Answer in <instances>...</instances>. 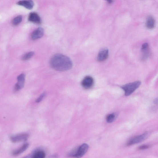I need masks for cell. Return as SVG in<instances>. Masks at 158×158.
Wrapping results in <instances>:
<instances>
[{
    "mask_svg": "<svg viewBox=\"0 0 158 158\" xmlns=\"http://www.w3.org/2000/svg\"><path fill=\"white\" fill-rule=\"evenodd\" d=\"M50 64L55 70L59 71L68 70L72 68L73 63L67 56L62 54H57L51 58Z\"/></svg>",
    "mask_w": 158,
    "mask_h": 158,
    "instance_id": "1",
    "label": "cell"
},
{
    "mask_svg": "<svg viewBox=\"0 0 158 158\" xmlns=\"http://www.w3.org/2000/svg\"><path fill=\"white\" fill-rule=\"evenodd\" d=\"M141 82L140 81H135L123 85L121 88L125 92L126 96L131 95L140 86Z\"/></svg>",
    "mask_w": 158,
    "mask_h": 158,
    "instance_id": "2",
    "label": "cell"
},
{
    "mask_svg": "<svg viewBox=\"0 0 158 158\" xmlns=\"http://www.w3.org/2000/svg\"><path fill=\"white\" fill-rule=\"evenodd\" d=\"M89 146L88 144L84 143L82 145L76 150L73 157L80 158L87 152Z\"/></svg>",
    "mask_w": 158,
    "mask_h": 158,
    "instance_id": "3",
    "label": "cell"
},
{
    "mask_svg": "<svg viewBox=\"0 0 158 158\" xmlns=\"http://www.w3.org/2000/svg\"><path fill=\"white\" fill-rule=\"evenodd\" d=\"M148 133L147 132H146L141 135L131 139L127 143V145L129 146L141 142L145 140L148 137Z\"/></svg>",
    "mask_w": 158,
    "mask_h": 158,
    "instance_id": "4",
    "label": "cell"
},
{
    "mask_svg": "<svg viewBox=\"0 0 158 158\" xmlns=\"http://www.w3.org/2000/svg\"><path fill=\"white\" fill-rule=\"evenodd\" d=\"M29 137V135L28 133H22L12 136L10 139L13 143H16L26 141Z\"/></svg>",
    "mask_w": 158,
    "mask_h": 158,
    "instance_id": "5",
    "label": "cell"
},
{
    "mask_svg": "<svg viewBox=\"0 0 158 158\" xmlns=\"http://www.w3.org/2000/svg\"><path fill=\"white\" fill-rule=\"evenodd\" d=\"M94 81L93 78L90 76H86L82 80L81 85L85 89L91 88L93 85Z\"/></svg>",
    "mask_w": 158,
    "mask_h": 158,
    "instance_id": "6",
    "label": "cell"
},
{
    "mask_svg": "<svg viewBox=\"0 0 158 158\" xmlns=\"http://www.w3.org/2000/svg\"><path fill=\"white\" fill-rule=\"evenodd\" d=\"M18 82L15 86L14 90L18 91L23 88L25 80V76L22 74L17 77Z\"/></svg>",
    "mask_w": 158,
    "mask_h": 158,
    "instance_id": "7",
    "label": "cell"
},
{
    "mask_svg": "<svg viewBox=\"0 0 158 158\" xmlns=\"http://www.w3.org/2000/svg\"><path fill=\"white\" fill-rule=\"evenodd\" d=\"M109 55V51L107 48L101 50L99 52L97 56V60L100 62H103L107 59Z\"/></svg>",
    "mask_w": 158,
    "mask_h": 158,
    "instance_id": "8",
    "label": "cell"
},
{
    "mask_svg": "<svg viewBox=\"0 0 158 158\" xmlns=\"http://www.w3.org/2000/svg\"><path fill=\"white\" fill-rule=\"evenodd\" d=\"M44 30L41 27L37 28L34 31L31 35L32 39L33 40L39 39L42 37L44 34Z\"/></svg>",
    "mask_w": 158,
    "mask_h": 158,
    "instance_id": "9",
    "label": "cell"
},
{
    "mask_svg": "<svg viewBox=\"0 0 158 158\" xmlns=\"http://www.w3.org/2000/svg\"><path fill=\"white\" fill-rule=\"evenodd\" d=\"M28 20L30 22L37 24L41 23L40 17L38 14L35 12H32L29 14Z\"/></svg>",
    "mask_w": 158,
    "mask_h": 158,
    "instance_id": "10",
    "label": "cell"
},
{
    "mask_svg": "<svg viewBox=\"0 0 158 158\" xmlns=\"http://www.w3.org/2000/svg\"><path fill=\"white\" fill-rule=\"evenodd\" d=\"M17 4L23 6L29 10L33 9L34 5V3L32 1H21L17 2Z\"/></svg>",
    "mask_w": 158,
    "mask_h": 158,
    "instance_id": "11",
    "label": "cell"
},
{
    "mask_svg": "<svg viewBox=\"0 0 158 158\" xmlns=\"http://www.w3.org/2000/svg\"><path fill=\"white\" fill-rule=\"evenodd\" d=\"M29 146L28 143H26L23 145L20 148L15 150L13 153L12 155L14 156H17L25 152L29 147Z\"/></svg>",
    "mask_w": 158,
    "mask_h": 158,
    "instance_id": "12",
    "label": "cell"
},
{
    "mask_svg": "<svg viewBox=\"0 0 158 158\" xmlns=\"http://www.w3.org/2000/svg\"><path fill=\"white\" fill-rule=\"evenodd\" d=\"M155 21L153 18L151 16H149L147 18L146 22V26L149 29H153L155 27Z\"/></svg>",
    "mask_w": 158,
    "mask_h": 158,
    "instance_id": "13",
    "label": "cell"
},
{
    "mask_svg": "<svg viewBox=\"0 0 158 158\" xmlns=\"http://www.w3.org/2000/svg\"><path fill=\"white\" fill-rule=\"evenodd\" d=\"M46 153L42 150H37L32 155L31 158H45Z\"/></svg>",
    "mask_w": 158,
    "mask_h": 158,
    "instance_id": "14",
    "label": "cell"
},
{
    "mask_svg": "<svg viewBox=\"0 0 158 158\" xmlns=\"http://www.w3.org/2000/svg\"><path fill=\"white\" fill-rule=\"evenodd\" d=\"M22 20V17L21 16H18L13 19L12 22V24L14 26H17L19 25Z\"/></svg>",
    "mask_w": 158,
    "mask_h": 158,
    "instance_id": "15",
    "label": "cell"
},
{
    "mask_svg": "<svg viewBox=\"0 0 158 158\" xmlns=\"http://www.w3.org/2000/svg\"><path fill=\"white\" fill-rule=\"evenodd\" d=\"M35 54L33 51L30 52L26 53L23 57L22 59L23 60H27L32 58Z\"/></svg>",
    "mask_w": 158,
    "mask_h": 158,
    "instance_id": "16",
    "label": "cell"
},
{
    "mask_svg": "<svg viewBox=\"0 0 158 158\" xmlns=\"http://www.w3.org/2000/svg\"><path fill=\"white\" fill-rule=\"evenodd\" d=\"M116 118L114 114H112L108 115L106 118L107 121L108 123H111L114 121Z\"/></svg>",
    "mask_w": 158,
    "mask_h": 158,
    "instance_id": "17",
    "label": "cell"
},
{
    "mask_svg": "<svg viewBox=\"0 0 158 158\" xmlns=\"http://www.w3.org/2000/svg\"><path fill=\"white\" fill-rule=\"evenodd\" d=\"M46 92H44L42 94L40 95V96L36 100V102L37 103H39L40 102V101L42 100L46 96Z\"/></svg>",
    "mask_w": 158,
    "mask_h": 158,
    "instance_id": "18",
    "label": "cell"
},
{
    "mask_svg": "<svg viewBox=\"0 0 158 158\" xmlns=\"http://www.w3.org/2000/svg\"><path fill=\"white\" fill-rule=\"evenodd\" d=\"M149 45L147 43H145L143 44L142 46L141 50H144L148 49Z\"/></svg>",
    "mask_w": 158,
    "mask_h": 158,
    "instance_id": "19",
    "label": "cell"
},
{
    "mask_svg": "<svg viewBox=\"0 0 158 158\" xmlns=\"http://www.w3.org/2000/svg\"><path fill=\"white\" fill-rule=\"evenodd\" d=\"M150 147V146L147 145H143L139 147V149L141 150L147 149Z\"/></svg>",
    "mask_w": 158,
    "mask_h": 158,
    "instance_id": "20",
    "label": "cell"
},
{
    "mask_svg": "<svg viewBox=\"0 0 158 158\" xmlns=\"http://www.w3.org/2000/svg\"><path fill=\"white\" fill-rule=\"evenodd\" d=\"M32 155H29L28 156H26L23 158H30L31 157Z\"/></svg>",
    "mask_w": 158,
    "mask_h": 158,
    "instance_id": "21",
    "label": "cell"
},
{
    "mask_svg": "<svg viewBox=\"0 0 158 158\" xmlns=\"http://www.w3.org/2000/svg\"><path fill=\"white\" fill-rule=\"evenodd\" d=\"M108 3L109 4H111L113 3V2H114V1H107Z\"/></svg>",
    "mask_w": 158,
    "mask_h": 158,
    "instance_id": "22",
    "label": "cell"
}]
</instances>
